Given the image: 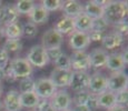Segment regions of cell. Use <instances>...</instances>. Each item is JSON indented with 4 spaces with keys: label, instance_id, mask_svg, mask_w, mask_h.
<instances>
[{
    "label": "cell",
    "instance_id": "7a4b0ae2",
    "mask_svg": "<svg viewBox=\"0 0 128 111\" xmlns=\"http://www.w3.org/2000/svg\"><path fill=\"white\" fill-rule=\"evenodd\" d=\"M8 70L14 76V79L28 78L32 73V67L24 58H14L10 61Z\"/></svg>",
    "mask_w": 128,
    "mask_h": 111
},
{
    "label": "cell",
    "instance_id": "ab89813d",
    "mask_svg": "<svg viewBox=\"0 0 128 111\" xmlns=\"http://www.w3.org/2000/svg\"><path fill=\"white\" fill-rule=\"evenodd\" d=\"M86 106H87V107L89 108L92 111L95 110V109H97V108H99V107H98V103H97V97H96L95 95H92V93H90L87 103H86Z\"/></svg>",
    "mask_w": 128,
    "mask_h": 111
},
{
    "label": "cell",
    "instance_id": "484cf974",
    "mask_svg": "<svg viewBox=\"0 0 128 111\" xmlns=\"http://www.w3.org/2000/svg\"><path fill=\"white\" fill-rule=\"evenodd\" d=\"M35 2L31 1V0H19L16 3V9L18 11V13H22V14H29L30 11L34 9L35 7Z\"/></svg>",
    "mask_w": 128,
    "mask_h": 111
},
{
    "label": "cell",
    "instance_id": "30bf717a",
    "mask_svg": "<svg viewBox=\"0 0 128 111\" xmlns=\"http://www.w3.org/2000/svg\"><path fill=\"white\" fill-rule=\"evenodd\" d=\"M69 44L75 51H85V49L88 48V46L90 44L88 32L75 30L70 36Z\"/></svg>",
    "mask_w": 128,
    "mask_h": 111
},
{
    "label": "cell",
    "instance_id": "9a60e30c",
    "mask_svg": "<svg viewBox=\"0 0 128 111\" xmlns=\"http://www.w3.org/2000/svg\"><path fill=\"white\" fill-rule=\"evenodd\" d=\"M127 63L125 62L124 58H122V53H110L108 55V59L107 62H106V67L108 68V70L112 71V72H119L122 71Z\"/></svg>",
    "mask_w": 128,
    "mask_h": 111
},
{
    "label": "cell",
    "instance_id": "ffe728a7",
    "mask_svg": "<svg viewBox=\"0 0 128 111\" xmlns=\"http://www.w3.org/2000/svg\"><path fill=\"white\" fill-rule=\"evenodd\" d=\"M74 23H75V30L82 31V32H88L92 30V19L89 18L85 12H82L74 18Z\"/></svg>",
    "mask_w": 128,
    "mask_h": 111
},
{
    "label": "cell",
    "instance_id": "44dd1931",
    "mask_svg": "<svg viewBox=\"0 0 128 111\" xmlns=\"http://www.w3.org/2000/svg\"><path fill=\"white\" fill-rule=\"evenodd\" d=\"M97 97V103L98 107L104 108V109L109 110L114 106H116V99H115V93L110 91H105L100 95L96 96Z\"/></svg>",
    "mask_w": 128,
    "mask_h": 111
},
{
    "label": "cell",
    "instance_id": "cb8c5ba5",
    "mask_svg": "<svg viewBox=\"0 0 128 111\" xmlns=\"http://www.w3.org/2000/svg\"><path fill=\"white\" fill-rule=\"evenodd\" d=\"M20 105L21 108H36L39 102V98L34 91L26 93H20Z\"/></svg>",
    "mask_w": 128,
    "mask_h": 111
},
{
    "label": "cell",
    "instance_id": "2e32d148",
    "mask_svg": "<svg viewBox=\"0 0 128 111\" xmlns=\"http://www.w3.org/2000/svg\"><path fill=\"white\" fill-rule=\"evenodd\" d=\"M61 7L66 17H69V18H75L84 12V6L76 0H67L61 4Z\"/></svg>",
    "mask_w": 128,
    "mask_h": 111
},
{
    "label": "cell",
    "instance_id": "ac0fdd59",
    "mask_svg": "<svg viewBox=\"0 0 128 111\" xmlns=\"http://www.w3.org/2000/svg\"><path fill=\"white\" fill-rule=\"evenodd\" d=\"M28 16L30 18L31 22L37 26V24H42L45 22H47V20L49 18V12L41 4H39V6L34 7V9L30 11V13Z\"/></svg>",
    "mask_w": 128,
    "mask_h": 111
},
{
    "label": "cell",
    "instance_id": "e575fe53",
    "mask_svg": "<svg viewBox=\"0 0 128 111\" xmlns=\"http://www.w3.org/2000/svg\"><path fill=\"white\" fill-rule=\"evenodd\" d=\"M47 51V56H48V59L49 61L52 60H57V59L60 57L61 55H62V50H61L60 47H57V48H49V49H46Z\"/></svg>",
    "mask_w": 128,
    "mask_h": 111
},
{
    "label": "cell",
    "instance_id": "8fae6325",
    "mask_svg": "<svg viewBox=\"0 0 128 111\" xmlns=\"http://www.w3.org/2000/svg\"><path fill=\"white\" fill-rule=\"evenodd\" d=\"M71 71L72 70H61V69L55 68L51 71L50 80L55 85L56 88H66L69 87L70 78H71Z\"/></svg>",
    "mask_w": 128,
    "mask_h": 111
},
{
    "label": "cell",
    "instance_id": "681fc988",
    "mask_svg": "<svg viewBox=\"0 0 128 111\" xmlns=\"http://www.w3.org/2000/svg\"><path fill=\"white\" fill-rule=\"evenodd\" d=\"M64 111H74L72 109H67V110H64Z\"/></svg>",
    "mask_w": 128,
    "mask_h": 111
},
{
    "label": "cell",
    "instance_id": "836d02e7",
    "mask_svg": "<svg viewBox=\"0 0 128 111\" xmlns=\"http://www.w3.org/2000/svg\"><path fill=\"white\" fill-rule=\"evenodd\" d=\"M115 99H116V105L119 106H125L126 107L127 102H128V91L127 89L122 91H118L115 93Z\"/></svg>",
    "mask_w": 128,
    "mask_h": 111
},
{
    "label": "cell",
    "instance_id": "d590c367",
    "mask_svg": "<svg viewBox=\"0 0 128 111\" xmlns=\"http://www.w3.org/2000/svg\"><path fill=\"white\" fill-rule=\"evenodd\" d=\"M9 63V53L4 48H0V68L6 69Z\"/></svg>",
    "mask_w": 128,
    "mask_h": 111
},
{
    "label": "cell",
    "instance_id": "7dc6e473",
    "mask_svg": "<svg viewBox=\"0 0 128 111\" xmlns=\"http://www.w3.org/2000/svg\"><path fill=\"white\" fill-rule=\"evenodd\" d=\"M1 93H2V87H1V82H0V97H1Z\"/></svg>",
    "mask_w": 128,
    "mask_h": 111
},
{
    "label": "cell",
    "instance_id": "83f0119b",
    "mask_svg": "<svg viewBox=\"0 0 128 111\" xmlns=\"http://www.w3.org/2000/svg\"><path fill=\"white\" fill-rule=\"evenodd\" d=\"M55 63V68L61 69V70H71V62H70V57L62 53L57 60L54 61Z\"/></svg>",
    "mask_w": 128,
    "mask_h": 111
},
{
    "label": "cell",
    "instance_id": "d4e9b609",
    "mask_svg": "<svg viewBox=\"0 0 128 111\" xmlns=\"http://www.w3.org/2000/svg\"><path fill=\"white\" fill-rule=\"evenodd\" d=\"M4 7V21L2 23L4 24H10L14 23V22H17L18 20V11H17L16 7L11 6V4H7Z\"/></svg>",
    "mask_w": 128,
    "mask_h": 111
},
{
    "label": "cell",
    "instance_id": "5bb4252c",
    "mask_svg": "<svg viewBox=\"0 0 128 111\" xmlns=\"http://www.w3.org/2000/svg\"><path fill=\"white\" fill-rule=\"evenodd\" d=\"M89 56V62H90V68H102V67H106V62L108 59V53L104 49L96 48L94 49Z\"/></svg>",
    "mask_w": 128,
    "mask_h": 111
},
{
    "label": "cell",
    "instance_id": "4fadbf2b",
    "mask_svg": "<svg viewBox=\"0 0 128 111\" xmlns=\"http://www.w3.org/2000/svg\"><path fill=\"white\" fill-rule=\"evenodd\" d=\"M20 93L17 90H10L7 92L6 97L4 99V108L6 111H20L21 105H20Z\"/></svg>",
    "mask_w": 128,
    "mask_h": 111
},
{
    "label": "cell",
    "instance_id": "4dcf8cb0",
    "mask_svg": "<svg viewBox=\"0 0 128 111\" xmlns=\"http://www.w3.org/2000/svg\"><path fill=\"white\" fill-rule=\"evenodd\" d=\"M108 28V23L104 18H98L94 19L92 24V30L90 31H99V32H104L106 29Z\"/></svg>",
    "mask_w": 128,
    "mask_h": 111
},
{
    "label": "cell",
    "instance_id": "d6986e66",
    "mask_svg": "<svg viewBox=\"0 0 128 111\" xmlns=\"http://www.w3.org/2000/svg\"><path fill=\"white\" fill-rule=\"evenodd\" d=\"M57 32H59L61 36L64 34H69L75 31V23H74V18H69V17H64L59 20L54 27Z\"/></svg>",
    "mask_w": 128,
    "mask_h": 111
},
{
    "label": "cell",
    "instance_id": "60d3db41",
    "mask_svg": "<svg viewBox=\"0 0 128 111\" xmlns=\"http://www.w3.org/2000/svg\"><path fill=\"white\" fill-rule=\"evenodd\" d=\"M108 111H127V108L125 106H119V105H116L114 106L112 108H110Z\"/></svg>",
    "mask_w": 128,
    "mask_h": 111
},
{
    "label": "cell",
    "instance_id": "52a82bcc",
    "mask_svg": "<svg viewBox=\"0 0 128 111\" xmlns=\"http://www.w3.org/2000/svg\"><path fill=\"white\" fill-rule=\"evenodd\" d=\"M71 102H72V99H71L69 93L66 90H59L56 91V93L52 96V100L50 101V105L55 110L64 111L70 109Z\"/></svg>",
    "mask_w": 128,
    "mask_h": 111
},
{
    "label": "cell",
    "instance_id": "f1b7e54d",
    "mask_svg": "<svg viewBox=\"0 0 128 111\" xmlns=\"http://www.w3.org/2000/svg\"><path fill=\"white\" fill-rule=\"evenodd\" d=\"M35 89V80L31 79L30 77L21 79L20 83H19V91L20 93H26V92H31Z\"/></svg>",
    "mask_w": 128,
    "mask_h": 111
},
{
    "label": "cell",
    "instance_id": "f907efd6",
    "mask_svg": "<svg viewBox=\"0 0 128 111\" xmlns=\"http://www.w3.org/2000/svg\"><path fill=\"white\" fill-rule=\"evenodd\" d=\"M1 4H2V3H1V1H0V6H1Z\"/></svg>",
    "mask_w": 128,
    "mask_h": 111
},
{
    "label": "cell",
    "instance_id": "5b68a950",
    "mask_svg": "<svg viewBox=\"0 0 128 111\" xmlns=\"http://www.w3.org/2000/svg\"><path fill=\"white\" fill-rule=\"evenodd\" d=\"M90 75L87 71H71L69 87L75 92H80L88 89Z\"/></svg>",
    "mask_w": 128,
    "mask_h": 111
},
{
    "label": "cell",
    "instance_id": "f35d334b",
    "mask_svg": "<svg viewBox=\"0 0 128 111\" xmlns=\"http://www.w3.org/2000/svg\"><path fill=\"white\" fill-rule=\"evenodd\" d=\"M50 101L48 99H40L38 105L36 106V111H46L48 108H50Z\"/></svg>",
    "mask_w": 128,
    "mask_h": 111
},
{
    "label": "cell",
    "instance_id": "1f68e13d",
    "mask_svg": "<svg viewBox=\"0 0 128 111\" xmlns=\"http://www.w3.org/2000/svg\"><path fill=\"white\" fill-rule=\"evenodd\" d=\"M90 93L88 92L87 90L85 91H80V92H76V96L74 98V102H75L76 106H86L88 101V98H89Z\"/></svg>",
    "mask_w": 128,
    "mask_h": 111
},
{
    "label": "cell",
    "instance_id": "bcb514c9",
    "mask_svg": "<svg viewBox=\"0 0 128 111\" xmlns=\"http://www.w3.org/2000/svg\"><path fill=\"white\" fill-rule=\"evenodd\" d=\"M46 111H57V110H55L52 107H50V108H48V109H47Z\"/></svg>",
    "mask_w": 128,
    "mask_h": 111
},
{
    "label": "cell",
    "instance_id": "8992f818",
    "mask_svg": "<svg viewBox=\"0 0 128 111\" xmlns=\"http://www.w3.org/2000/svg\"><path fill=\"white\" fill-rule=\"evenodd\" d=\"M127 86H128V77L127 73H125L124 71L112 72L107 80V90L114 93L127 89Z\"/></svg>",
    "mask_w": 128,
    "mask_h": 111
},
{
    "label": "cell",
    "instance_id": "4316f807",
    "mask_svg": "<svg viewBox=\"0 0 128 111\" xmlns=\"http://www.w3.org/2000/svg\"><path fill=\"white\" fill-rule=\"evenodd\" d=\"M2 48L8 53L16 52V51H20L22 49V42L20 39H7Z\"/></svg>",
    "mask_w": 128,
    "mask_h": 111
},
{
    "label": "cell",
    "instance_id": "277c9868",
    "mask_svg": "<svg viewBox=\"0 0 128 111\" xmlns=\"http://www.w3.org/2000/svg\"><path fill=\"white\" fill-rule=\"evenodd\" d=\"M56 91H57V88L49 78H41L35 81L34 92L38 96L39 99H50L56 93Z\"/></svg>",
    "mask_w": 128,
    "mask_h": 111
},
{
    "label": "cell",
    "instance_id": "7c38bea8",
    "mask_svg": "<svg viewBox=\"0 0 128 111\" xmlns=\"http://www.w3.org/2000/svg\"><path fill=\"white\" fill-rule=\"evenodd\" d=\"M42 44L41 46L45 49H49V48H57L60 47L64 40V36H61L59 32L55 30L54 28L48 29L42 36Z\"/></svg>",
    "mask_w": 128,
    "mask_h": 111
},
{
    "label": "cell",
    "instance_id": "ba28073f",
    "mask_svg": "<svg viewBox=\"0 0 128 111\" xmlns=\"http://www.w3.org/2000/svg\"><path fill=\"white\" fill-rule=\"evenodd\" d=\"M107 80L108 78L102 73L100 72L94 73L92 76H90L88 90L92 92V95L95 96H98L100 93L105 92V91H107Z\"/></svg>",
    "mask_w": 128,
    "mask_h": 111
},
{
    "label": "cell",
    "instance_id": "9c48e42d",
    "mask_svg": "<svg viewBox=\"0 0 128 111\" xmlns=\"http://www.w3.org/2000/svg\"><path fill=\"white\" fill-rule=\"evenodd\" d=\"M70 62L74 71H87L90 68L89 56L86 51H75L70 57Z\"/></svg>",
    "mask_w": 128,
    "mask_h": 111
},
{
    "label": "cell",
    "instance_id": "d6a6232c",
    "mask_svg": "<svg viewBox=\"0 0 128 111\" xmlns=\"http://www.w3.org/2000/svg\"><path fill=\"white\" fill-rule=\"evenodd\" d=\"M41 3H42L41 6H42L44 8H45L46 10L49 12V11L58 10V9L61 7L62 2L59 1V0H44Z\"/></svg>",
    "mask_w": 128,
    "mask_h": 111
},
{
    "label": "cell",
    "instance_id": "8d00e7d4",
    "mask_svg": "<svg viewBox=\"0 0 128 111\" xmlns=\"http://www.w3.org/2000/svg\"><path fill=\"white\" fill-rule=\"evenodd\" d=\"M127 31H128V24H127V20L120 22L115 26V32L119 33L120 36L124 37L125 34H127Z\"/></svg>",
    "mask_w": 128,
    "mask_h": 111
},
{
    "label": "cell",
    "instance_id": "e0dca14e",
    "mask_svg": "<svg viewBox=\"0 0 128 111\" xmlns=\"http://www.w3.org/2000/svg\"><path fill=\"white\" fill-rule=\"evenodd\" d=\"M102 42V47H104L105 49H107V50H112V49L119 48V47L124 43V37L114 31V32L105 34Z\"/></svg>",
    "mask_w": 128,
    "mask_h": 111
},
{
    "label": "cell",
    "instance_id": "ee69618b",
    "mask_svg": "<svg viewBox=\"0 0 128 111\" xmlns=\"http://www.w3.org/2000/svg\"><path fill=\"white\" fill-rule=\"evenodd\" d=\"M4 77H6V73H4V69L0 68V82H1L2 79H4Z\"/></svg>",
    "mask_w": 128,
    "mask_h": 111
},
{
    "label": "cell",
    "instance_id": "3957f363",
    "mask_svg": "<svg viewBox=\"0 0 128 111\" xmlns=\"http://www.w3.org/2000/svg\"><path fill=\"white\" fill-rule=\"evenodd\" d=\"M27 61L31 65V67L44 68L49 63V59L47 56V51L41 44H36L31 47L27 56Z\"/></svg>",
    "mask_w": 128,
    "mask_h": 111
},
{
    "label": "cell",
    "instance_id": "f546056e",
    "mask_svg": "<svg viewBox=\"0 0 128 111\" xmlns=\"http://www.w3.org/2000/svg\"><path fill=\"white\" fill-rule=\"evenodd\" d=\"M38 29L37 26L32 22H26L24 24H22V36L27 37V38H34L36 37Z\"/></svg>",
    "mask_w": 128,
    "mask_h": 111
},
{
    "label": "cell",
    "instance_id": "b9f144b4",
    "mask_svg": "<svg viewBox=\"0 0 128 111\" xmlns=\"http://www.w3.org/2000/svg\"><path fill=\"white\" fill-rule=\"evenodd\" d=\"M74 111H92L87 106H76L75 109H72Z\"/></svg>",
    "mask_w": 128,
    "mask_h": 111
},
{
    "label": "cell",
    "instance_id": "7bdbcfd3",
    "mask_svg": "<svg viewBox=\"0 0 128 111\" xmlns=\"http://www.w3.org/2000/svg\"><path fill=\"white\" fill-rule=\"evenodd\" d=\"M122 58H124V60H125V62H128V51H127V49H124V51H122Z\"/></svg>",
    "mask_w": 128,
    "mask_h": 111
},
{
    "label": "cell",
    "instance_id": "603a6c76",
    "mask_svg": "<svg viewBox=\"0 0 128 111\" xmlns=\"http://www.w3.org/2000/svg\"><path fill=\"white\" fill-rule=\"evenodd\" d=\"M4 36L7 37V39H20L22 36V24L18 21L10 24H6Z\"/></svg>",
    "mask_w": 128,
    "mask_h": 111
},
{
    "label": "cell",
    "instance_id": "c3c4849f",
    "mask_svg": "<svg viewBox=\"0 0 128 111\" xmlns=\"http://www.w3.org/2000/svg\"><path fill=\"white\" fill-rule=\"evenodd\" d=\"M2 108H4V105H2V102H1V101H0V110H1Z\"/></svg>",
    "mask_w": 128,
    "mask_h": 111
},
{
    "label": "cell",
    "instance_id": "7402d4cb",
    "mask_svg": "<svg viewBox=\"0 0 128 111\" xmlns=\"http://www.w3.org/2000/svg\"><path fill=\"white\" fill-rule=\"evenodd\" d=\"M84 12L87 14L89 18L94 19H98V18H102L104 14V7L97 4L95 1H89L86 3V6L84 7Z\"/></svg>",
    "mask_w": 128,
    "mask_h": 111
},
{
    "label": "cell",
    "instance_id": "f6af8a7d",
    "mask_svg": "<svg viewBox=\"0 0 128 111\" xmlns=\"http://www.w3.org/2000/svg\"><path fill=\"white\" fill-rule=\"evenodd\" d=\"M4 36V27L0 23V38H2Z\"/></svg>",
    "mask_w": 128,
    "mask_h": 111
},
{
    "label": "cell",
    "instance_id": "816d5d0a",
    "mask_svg": "<svg viewBox=\"0 0 128 111\" xmlns=\"http://www.w3.org/2000/svg\"><path fill=\"white\" fill-rule=\"evenodd\" d=\"M34 111H36V110H34Z\"/></svg>",
    "mask_w": 128,
    "mask_h": 111
},
{
    "label": "cell",
    "instance_id": "6da1fadb",
    "mask_svg": "<svg viewBox=\"0 0 128 111\" xmlns=\"http://www.w3.org/2000/svg\"><path fill=\"white\" fill-rule=\"evenodd\" d=\"M128 6L126 1H107L104 6V14L102 18L107 21V23H112L114 26L120 22L127 20Z\"/></svg>",
    "mask_w": 128,
    "mask_h": 111
},
{
    "label": "cell",
    "instance_id": "74e56055",
    "mask_svg": "<svg viewBox=\"0 0 128 111\" xmlns=\"http://www.w3.org/2000/svg\"><path fill=\"white\" fill-rule=\"evenodd\" d=\"M88 36H89V40L92 41V42H102L105 33L99 32V31H90V33H88Z\"/></svg>",
    "mask_w": 128,
    "mask_h": 111
}]
</instances>
